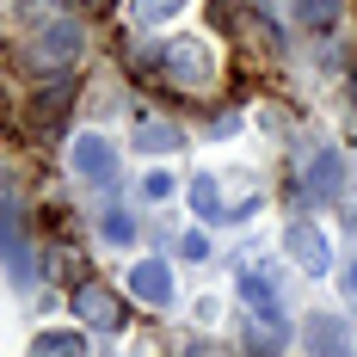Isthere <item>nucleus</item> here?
I'll return each instance as SVG.
<instances>
[{
	"mask_svg": "<svg viewBox=\"0 0 357 357\" xmlns=\"http://www.w3.org/2000/svg\"><path fill=\"white\" fill-rule=\"evenodd\" d=\"M178 6H185V0H148V6H142V19H173Z\"/></svg>",
	"mask_w": 357,
	"mask_h": 357,
	"instance_id": "obj_17",
	"label": "nucleus"
},
{
	"mask_svg": "<svg viewBox=\"0 0 357 357\" xmlns=\"http://www.w3.org/2000/svg\"><path fill=\"white\" fill-rule=\"evenodd\" d=\"M148 68L160 74L167 86H185V93H204V86L215 80V62H210V50H204L197 37H178V43H160Z\"/></svg>",
	"mask_w": 357,
	"mask_h": 357,
	"instance_id": "obj_1",
	"label": "nucleus"
},
{
	"mask_svg": "<svg viewBox=\"0 0 357 357\" xmlns=\"http://www.w3.org/2000/svg\"><path fill=\"white\" fill-rule=\"evenodd\" d=\"M191 210L204 215V222H222V215H228V204H222V185H215L210 173L191 178Z\"/></svg>",
	"mask_w": 357,
	"mask_h": 357,
	"instance_id": "obj_11",
	"label": "nucleus"
},
{
	"mask_svg": "<svg viewBox=\"0 0 357 357\" xmlns=\"http://www.w3.org/2000/svg\"><path fill=\"white\" fill-rule=\"evenodd\" d=\"M68 167H74L80 185H99V191H105V185H117V148H111L99 130H80L68 142Z\"/></svg>",
	"mask_w": 357,
	"mask_h": 357,
	"instance_id": "obj_2",
	"label": "nucleus"
},
{
	"mask_svg": "<svg viewBox=\"0 0 357 357\" xmlns=\"http://www.w3.org/2000/svg\"><path fill=\"white\" fill-rule=\"evenodd\" d=\"M130 148L136 154H178L185 148V130L178 123H160V117H136L130 123Z\"/></svg>",
	"mask_w": 357,
	"mask_h": 357,
	"instance_id": "obj_8",
	"label": "nucleus"
},
{
	"mask_svg": "<svg viewBox=\"0 0 357 357\" xmlns=\"http://www.w3.org/2000/svg\"><path fill=\"white\" fill-rule=\"evenodd\" d=\"M302 185H308V197H326V204H333V197L345 191V160H339L333 148H314V154H308V178H302Z\"/></svg>",
	"mask_w": 357,
	"mask_h": 357,
	"instance_id": "obj_9",
	"label": "nucleus"
},
{
	"mask_svg": "<svg viewBox=\"0 0 357 357\" xmlns=\"http://www.w3.org/2000/svg\"><path fill=\"white\" fill-rule=\"evenodd\" d=\"M142 191H148V197H173V173H148Z\"/></svg>",
	"mask_w": 357,
	"mask_h": 357,
	"instance_id": "obj_16",
	"label": "nucleus"
},
{
	"mask_svg": "<svg viewBox=\"0 0 357 357\" xmlns=\"http://www.w3.org/2000/svg\"><path fill=\"white\" fill-rule=\"evenodd\" d=\"M345 284H351V296H357V259H351V265H345Z\"/></svg>",
	"mask_w": 357,
	"mask_h": 357,
	"instance_id": "obj_18",
	"label": "nucleus"
},
{
	"mask_svg": "<svg viewBox=\"0 0 357 357\" xmlns=\"http://www.w3.org/2000/svg\"><path fill=\"white\" fill-rule=\"evenodd\" d=\"M68 308H74V321L93 326V333H117V326H123V308H117V296H111L105 284H80Z\"/></svg>",
	"mask_w": 357,
	"mask_h": 357,
	"instance_id": "obj_5",
	"label": "nucleus"
},
{
	"mask_svg": "<svg viewBox=\"0 0 357 357\" xmlns=\"http://www.w3.org/2000/svg\"><path fill=\"white\" fill-rule=\"evenodd\" d=\"M302 19H308L314 31H326V25L339 19V0H302Z\"/></svg>",
	"mask_w": 357,
	"mask_h": 357,
	"instance_id": "obj_14",
	"label": "nucleus"
},
{
	"mask_svg": "<svg viewBox=\"0 0 357 357\" xmlns=\"http://www.w3.org/2000/svg\"><path fill=\"white\" fill-rule=\"evenodd\" d=\"M31 357H86V339H80V326H50L31 339Z\"/></svg>",
	"mask_w": 357,
	"mask_h": 357,
	"instance_id": "obj_10",
	"label": "nucleus"
},
{
	"mask_svg": "<svg viewBox=\"0 0 357 357\" xmlns=\"http://www.w3.org/2000/svg\"><path fill=\"white\" fill-rule=\"evenodd\" d=\"M308 345H321V357H339L345 351V326L339 321H308Z\"/></svg>",
	"mask_w": 357,
	"mask_h": 357,
	"instance_id": "obj_13",
	"label": "nucleus"
},
{
	"mask_svg": "<svg viewBox=\"0 0 357 357\" xmlns=\"http://www.w3.org/2000/svg\"><path fill=\"white\" fill-rule=\"evenodd\" d=\"M130 296L148 302V308H167L173 302V265L167 259H136L130 265Z\"/></svg>",
	"mask_w": 357,
	"mask_h": 357,
	"instance_id": "obj_7",
	"label": "nucleus"
},
{
	"mask_svg": "<svg viewBox=\"0 0 357 357\" xmlns=\"http://www.w3.org/2000/svg\"><path fill=\"white\" fill-rule=\"evenodd\" d=\"M178 259H191V265H204V259H210V241H204V234L191 228V234L178 241Z\"/></svg>",
	"mask_w": 357,
	"mask_h": 357,
	"instance_id": "obj_15",
	"label": "nucleus"
},
{
	"mask_svg": "<svg viewBox=\"0 0 357 357\" xmlns=\"http://www.w3.org/2000/svg\"><path fill=\"white\" fill-rule=\"evenodd\" d=\"M351 105H357V62H351Z\"/></svg>",
	"mask_w": 357,
	"mask_h": 357,
	"instance_id": "obj_19",
	"label": "nucleus"
},
{
	"mask_svg": "<svg viewBox=\"0 0 357 357\" xmlns=\"http://www.w3.org/2000/svg\"><path fill=\"white\" fill-rule=\"evenodd\" d=\"M80 43H86V37H80V25H74V19H56V25H43V31L31 37V68H68L74 56H80Z\"/></svg>",
	"mask_w": 357,
	"mask_h": 357,
	"instance_id": "obj_4",
	"label": "nucleus"
},
{
	"mask_svg": "<svg viewBox=\"0 0 357 357\" xmlns=\"http://www.w3.org/2000/svg\"><path fill=\"white\" fill-rule=\"evenodd\" d=\"M339 357H351V351H339Z\"/></svg>",
	"mask_w": 357,
	"mask_h": 357,
	"instance_id": "obj_20",
	"label": "nucleus"
},
{
	"mask_svg": "<svg viewBox=\"0 0 357 357\" xmlns=\"http://www.w3.org/2000/svg\"><path fill=\"white\" fill-rule=\"evenodd\" d=\"M99 234H105L111 247H136V222H130V210H105L99 215Z\"/></svg>",
	"mask_w": 357,
	"mask_h": 357,
	"instance_id": "obj_12",
	"label": "nucleus"
},
{
	"mask_svg": "<svg viewBox=\"0 0 357 357\" xmlns=\"http://www.w3.org/2000/svg\"><path fill=\"white\" fill-rule=\"evenodd\" d=\"M284 252L308 271V278H326V265H333V247H326V228L321 222H308V215H296L284 222Z\"/></svg>",
	"mask_w": 357,
	"mask_h": 357,
	"instance_id": "obj_3",
	"label": "nucleus"
},
{
	"mask_svg": "<svg viewBox=\"0 0 357 357\" xmlns=\"http://www.w3.org/2000/svg\"><path fill=\"white\" fill-rule=\"evenodd\" d=\"M241 302H247L252 308V321L259 326H278V333H284V289L271 284V278H265V271H241Z\"/></svg>",
	"mask_w": 357,
	"mask_h": 357,
	"instance_id": "obj_6",
	"label": "nucleus"
}]
</instances>
